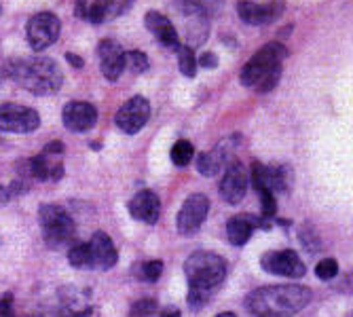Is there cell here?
Returning a JSON list of instances; mask_svg holds the SVG:
<instances>
[{
	"label": "cell",
	"instance_id": "d590c367",
	"mask_svg": "<svg viewBox=\"0 0 353 317\" xmlns=\"http://www.w3.org/2000/svg\"><path fill=\"white\" fill-rule=\"evenodd\" d=\"M9 201V190L5 186H0V205H5Z\"/></svg>",
	"mask_w": 353,
	"mask_h": 317
},
{
	"label": "cell",
	"instance_id": "3957f363",
	"mask_svg": "<svg viewBox=\"0 0 353 317\" xmlns=\"http://www.w3.org/2000/svg\"><path fill=\"white\" fill-rule=\"evenodd\" d=\"M288 57V49L281 43H267L252 55L241 70V85L269 93L281 79V63Z\"/></svg>",
	"mask_w": 353,
	"mask_h": 317
},
{
	"label": "cell",
	"instance_id": "ac0fdd59",
	"mask_svg": "<svg viewBox=\"0 0 353 317\" xmlns=\"http://www.w3.org/2000/svg\"><path fill=\"white\" fill-rule=\"evenodd\" d=\"M144 23L146 28L152 32V37L161 43L163 47L168 49H176L180 45L178 41V32L172 23V19H168L163 13H159V11H148L146 17H144Z\"/></svg>",
	"mask_w": 353,
	"mask_h": 317
},
{
	"label": "cell",
	"instance_id": "836d02e7",
	"mask_svg": "<svg viewBox=\"0 0 353 317\" xmlns=\"http://www.w3.org/2000/svg\"><path fill=\"white\" fill-rule=\"evenodd\" d=\"M66 59H68L70 66H74V68H83L85 66V61L79 55H74V53H66Z\"/></svg>",
	"mask_w": 353,
	"mask_h": 317
},
{
	"label": "cell",
	"instance_id": "4316f807",
	"mask_svg": "<svg viewBox=\"0 0 353 317\" xmlns=\"http://www.w3.org/2000/svg\"><path fill=\"white\" fill-rule=\"evenodd\" d=\"M336 273H339V263L334 258H324V260H319L317 267H315V275L322 279V281L334 279Z\"/></svg>",
	"mask_w": 353,
	"mask_h": 317
},
{
	"label": "cell",
	"instance_id": "52a82bcc",
	"mask_svg": "<svg viewBox=\"0 0 353 317\" xmlns=\"http://www.w3.org/2000/svg\"><path fill=\"white\" fill-rule=\"evenodd\" d=\"M41 127V114L34 108L21 104L0 106V132L9 134H32Z\"/></svg>",
	"mask_w": 353,
	"mask_h": 317
},
{
	"label": "cell",
	"instance_id": "6da1fadb",
	"mask_svg": "<svg viewBox=\"0 0 353 317\" xmlns=\"http://www.w3.org/2000/svg\"><path fill=\"white\" fill-rule=\"evenodd\" d=\"M311 288L301 283L265 285L248 294L245 307L254 317H292L311 303Z\"/></svg>",
	"mask_w": 353,
	"mask_h": 317
},
{
	"label": "cell",
	"instance_id": "277c9868",
	"mask_svg": "<svg viewBox=\"0 0 353 317\" xmlns=\"http://www.w3.org/2000/svg\"><path fill=\"white\" fill-rule=\"evenodd\" d=\"M184 275L188 279L190 290H199V292H212L214 288L224 281L227 277V263L222 256L214 252H192L184 263Z\"/></svg>",
	"mask_w": 353,
	"mask_h": 317
},
{
	"label": "cell",
	"instance_id": "4dcf8cb0",
	"mask_svg": "<svg viewBox=\"0 0 353 317\" xmlns=\"http://www.w3.org/2000/svg\"><path fill=\"white\" fill-rule=\"evenodd\" d=\"M0 317H17L13 311V296L11 294L0 298Z\"/></svg>",
	"mask_w": 353,
	"mask_h": 317
},
{
	"label": "cell",
	"instance_id": "8d00e7d4",
	"mask_svg": "<svg viewBox=\"0 0 353 317\" xmlns=\"http://www.w3.org/2000/svg\"><path fill=\"white\" fill-rule=\"evenodd\" d=\"M216 317H237L235 313H220V315H216Z\"/></svg>",
	"mask_w": 353,
	"mask_h": 317
},
{
	"label": "cell",
	"instance_id": "e575fe53",
	"mask_svg": "<svg viewBox=\"0 0 353 317\" xmlns=\"http://www.w3.org/2000/svg\"><path fill=\"white\" fill-rule=\"evenodd\" d=\"M161 317H180V311H178L176 307H168V309L161 313Z\"/></svg>",
	"mask_w": 353,
	"mask_h": 317
},
{
	"label": "cell",
	"instance_id": "30bf717a",
	"mask_svg": "<svg viewBox=\"0 0 353 317\" xmlns=\"http://www.w3.org/2000/svg\"><path fill=\"white\" fill-rule=\"evenodd\" d=\"M261 267L271 273V275H281V277H303L307 273L305 263L294 249H279V252H267L261 258Z\"/></svg>",
	"mask_w": 353,
	"mask_h": 317
},
{
	"label": "cell",
	"instance_id": "83f0119b",
	"mask_svg": "<svg viewBox=\"0 0 353 317\" xmlns=\"http://www.w3.org/2000/svg\"><path fill=\"white\" fill-rule=\"evenodd\" d=\"M154 313H157V303L150 298H142L132 307L130 317H154Z\"/></svg>",
	"mask_w": 353,
	"mask_h": 317
},
{
	"label": "cell",
	"instance_id": "1f68e13d",
	"mask_svg": "<svg viewBox=\"0 0 353 317\" xmlns=\"http://www.w3.org/2000/svg\"><path fill=\"white\" fill-rule=\"evenodd\" d=\"M197 66H201V68H216V66H218V57H216V53H203V55L199 57V61H197Z\"/></svg>",
	"mask_w": 353,
	"mask_h": 317
},
{
	"label": "cell",
	"instance_id": "8fae6325",
	"mask_svg": "<svg viewBox=\"0 0 353 317\" xmlns=\"http://www.w3.org/2000/svg\"><path fill=\"white\" fill-rule=\"evenodd\" d=\"M283 13V0H271L267 5L252 3V0H239L237 15L248 25H267L275 21Z\"/></svg>",
	"mask_w": 353,
	"mask_h": 317
},
{
	"label": "cell",
	"instance_id": "5bb4252c",
	"mask_svg": "<svg viewBox=\"0 0 353 317\" xmlns=\"http://www.w3.org/2000/svg\"><path fill=\"white\" fill-rule=\"evenodd\" d=\"M98 59H100V68L104 79L108 81H119V76L125 70V51L123 47L112 41L106 39L98 45Z\"/></svg>",
	"mask_w": 353,
	"mask_h": 317
},
{
	"label": "cell",
	"instance_id": "74e56055",
	"mask_svg": "<svg viewBox=\"0 0 353 317\" xmlns=\"http://www.w3.org/2000/svg\"><path fill=\"white\" fill-rule=\"evenodd\" d=\"M0 13H3V7H0Z\"/></svg>",
	"mask_w": 353,
	"mask_h": 317
},
{
	"label": "cell",
	"instance_id": "9c48e42d",
	"mask_svg": "<svg viewBox=\"0 0 353 317\" xmlns=\"http://www.w3.org/2000/svg\"><path fill=\"white\" fill-rule=\"evenodd\" d=\"M148 119H150V104L146 98H142V95H134L132 100H127L114 116L117 127L127 136L138 134L148 123Z\"/></svg>",
	"mask_w": 353,
	"mask_h": 317
},
{
	"label": "cell",
	"instance_id": "cb8c5ba5",
	"mask_svg": "<svg viewBox=\"0 0 353 317\" xmlns=\"http://www.w3.org/2000/svg\"><path fill=\"white\" fill-rule=\"evenodd\" d=\"M192 156H195V146H192L188 140H178L172 146V161H174V165L186 167L192 161Z\"/></svg>",
	"mask_w": 353,
	"mask_h": 317
},
{
	"label": "cell",
	"instance_id": "d4e9b609",
	"mask_svg": "<svg viewBox=\"0 0 353 317\" xmlns=\"http://www.w3.org/2000/svg\"><path fill=\"white\" fill-rule=\"evenodd\" d=\"M161 273H163V263L161 260H146L144 265L138 267V279L148 281V283L159 281Z\"/></svg>",
	"mask_w": 353,
	"mask_h": 317
},
{
	"label": "cell",
	"instance_id": "ffe728a7",
	"mask_svg": "<svg viewBox=\"0 0 353 317\" xmlns=\"http://www.w3.org/2000/svg\"><path fill=\"white\" fill-rule=\"evenodd\" d=\"M224 158H227V152H224L220 146H218L216 150L201 152V154L197 156V170H199V174L205 176V178L216 176V174L222 170V165H224Z\"/></svg>",
	"mask_w": 353,
	"mask_h": 317
},
{
	"label": "cell",
	"instance_id": "7402d4cb",
	"mask_svg": "<svg viewBox=\"0 0 353 317\" xmlns=\"http://www.w3.org/2000/svg\"><path fill=\"white\" fill-rule=\"evenodd\" d=\"M190 19H192V23H188V41L192 47H197L205 41L208 32H210V23H208L205 15H192Z\"/></svg>",
	"mask_w": 353,
	"mask_h": 317
},
{
	"label": "cell",
	"instance_id": "d6a6232c",
	"mask_svg": "<svg viewBox=\"0 0 353 317\" xmlns=\"http://www.w3.org/2000/svg\"><path fill=\"white\" fill-rule=\"evenodd\" d=\"M43 152L53 154V156H61V154H63V144H61V142H51V144H47V146H45V150H43Z\"/></svg>",
	"mask_w": 353,
	"mask_h": 317
},
{
	"label": "cell",
	"instance_id": "7c38bea8",
	"mask_svg": "<svg viewBox=\"0 0 353 317\" xmlns=\"http://www.w3.org/2000/svg\"><path fill=\"white\" fill-rule=\"evenodd\" d=\"M61 121L66 125V130L70 132H77V134L89 132L91 127H95V123H98V108L89 102H68L63 106Z\"/></svg>",
	"mask_w": 353,
	"mask_h": 317
},
{
	"label": "cell",
	"instance_id": "4fadbf2b",
	"mask_svg": "<svg viewBox=\"0 0 353 317\" xmlns=\"http://www.w3.org/2000/svg\"><path fill=\"white\" fill-rule=\"evenodd\" d=\"M245 190H248V176H245V170L239 161H233L227 172H224L222 180H220V197L231 203V205H237L243 201L245 197Z\"/></svg>",
	"mask_w": 353,
	"mask_h": 317
},
{
	"label": "cell",
	"instance_id": "2e32d148",
	"mask_svg": "<svg viewBox=\"0 0 353 317\" xmlns=\"http://www.w3.org/2000/svg\"><path fill=\"white\" fill-rule=\"evenodd\" d=\"M89 252H91V265H93V269L108 271L119 260V252H117L112 239L106 233H102V231H98L91 237Z\"/></svg>",
	"mask_w": 353,
	"mask_h": 317
},
{
	"label": "cell",
	"instance_id": "484cf974",
	"mask_svg": "<svg viewBox=\"0 0 353 317\" xmlns=\"http://www.w3.org/2000/svg\"><path fill=\"white\" fill-rule=\"evenodd\" d=\"M125 66H130L132 72H136V74H142L150 68V61H148L146 53H142V51H127L125 53Z\"/></svg>",
	"mask_w": 353,
	"mask_h": 317
},
{
	"label": "cell",
	"instance_id": "44dd1931",
	"mask_svg": "<svg viewBox=\"0 0 353 317\" xmlns=\"http://www.w3.org/2000/svg\"><path fill=\"white\" fill-rule=\"evenodd\" d=\"M178 53V68L186 79H195L197 76V57L192 53V49L188 45H178L176 47Z\"/></svg>",
	"mask_w": 353,
	"mask_h": 317
},
{
	"label": "cell",
	"instance_id": "f546056e",
	"mask_svg": "<svg viewBox=\"0 0 353 317\" xmlns=\"http://www.w3.org/2000/svg\"><path fill=\"white\" fill-rule=\"evenodd\" d=\"M210 296L212 294H208V292H199V290H190V294H188V305L192 307V309H201L208 300H210Z\"/></svg>",
	"mask_w": 353,
	"mask_h": 317
},
{
	"label": "cell",
	"instance_id": "ba28073f",
	"mask_svg": "<svg viewBox=\"0 0 353 317\" xmlns=\"http://www.w3.org/2000/svg\"><path fill=\"white\" fill-rule=\"evenodd\" d=\"M208 214H210V199L203 193L190 195L178 212L176 227H178L180 235H184V237L195 235L205 222Z\"/></svg>",
	"mask_w": 353,
	"mask_h": 317
},
{
	"label": "cell",
	"instance_id": "9a60e30c",
	"mask_svg": "<svg viewBox=\"0 0 353 317\" xmlns=\"http://www.w3.org/2000/svg\"><path fill=\"white\" fill-rule=\"evenodd\" d=\"M134 0H87L85 17L89 23H104L106 19H114L132 9Z\"/></svg>",
	"mask_w": 353,
	"mask_h": 317
},
{
	"label": "cell",
	"instance_id": "8992f818",
	"mask_svg": "<svg viewBox=\"0 0 353 317\" xmlns=\"http://www.w3.org/2000/svg\"><path fill=\"white\" fill-rule=\"evenodd\" d=\"M61 32V21L57 15L53 13H37L32 15L28 25H26V34H28V43L32 47V51H45L49 49L53 43H57Z\"/></svg>",
	"mask_w": 353,
	"mask_h": 317
},
{
	"label": "cell",
	"instance_id": "603a6c76",
	"mask_svg": "<svg viewBox=\"0 0 353 317\" xmlns=\"http://www.w3.org/2000/svg\"><path fill=\"white\" fill-rule=\"evenodd\" d=\"M68 260L74 269H93L91 265V252L89 243H74L68 249Z\"/></svg>",
	"mask_w": 353,
	"mask_h": 317
},
{
	"label": "cell",
	"instance_id": "e0dca14e",
	"mask_svg": "<svg viewBox=\"0 0 353 317\" xmlns=\"http://www.w3.org/2000/svg\"><path fill=\"white\" fill-rule=\"evenodd\" d=\"M130 214L132 218L146 222V225H154L161 216V199L157 197V193L144 188L140 193L134 195V199L130 201Z\"/></svg>",
	"mask_w": 353,
	"mask_h": 317
},
{
	"label": "cell",
	"instance_id": "7a4b0ae2",
	"mask_svg": "<svg viewBox=\"0 0 353 317\" xmlns=\"http://www.w3.org/2000/svg\"><path fill=\"white\" fill-rule=\"evenodd\" d=\"M7 76L34 95H53L63 85V74L51 57H28L7 63Z\"/></svg>",
	"mask_w": 353,
	"mask_h": 317
},
{
	"label": "cell",
	"instance_id": "f1b7e54d",
	"mask_svg": "<svg viewBox=\"0 0 353 317\" xmlns=\"http://www.w3.org/2000/svg\"><path fill=\"white\" fill-rule=\"evenodd\" d=\"M261 203H263V218H273L277 212V199L271 190H261Z\"/></svg>",
	"mask_w": 353,
	"mask_h": 317
},
{
	"label": "cell",
	"instance_id": "5b68a950",
	"mask_svg": "<svg viewBox=\"0 0 353 317\" xmlns=\"http://www.w3.org/2000/svg\"><path fill=\"white\" fill-rule=\"evenodd\" d=\"M39 222H41V231H43V239L49 247H61L74 239V220L70 218V214L59 207V205H41L39 212Z\"/></svg>",
	"mask_w": 353,
	"mask_h": 317
},
{
	"label": "cell",
	"instance_id": "d6986e66",
	"mask_svg": "<svg viewBox=\"0 0 353 317\" xmlns=\"http://www.w3.org/2000/svg\"><path fill=\"white\" fill-rule=\"evenodd\" d=\"M259 225V220L252 216H233L227 222V237L233 245H245Z\"/></svg>",
	"mask_w": 353,
	"mask_h": 317
}]
</instances>
